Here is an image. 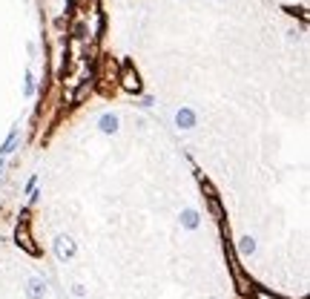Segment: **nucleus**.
I'll use <instances>...</instances> for the list:
<instances>
[{
    "mask_svg": "<svg viewBox=\"0 0 310 299\" xmlns=\"http://www.w3.org/2000/svg\"><path fill=\"white\" fill-rule=\"evenodd\" d=\"M195 121H198V118H195V112L190 110V107H181V110L175 112V124H178V130H193Z\"/></svg>",
    "mask_w": 310,
    "mask_h": 299,
    "instance_id": "obj_4",
    "label": "nucleus"
},
{
    "mask_svg": "<svg viewBox=\"0 0 310 299\" xmlns=\"http://www.w3.org/2000/svg\"><path fill=\"white\" fill-rule=\"evenodd\" d=\"M0 173H3V161H0Z\"/></svg>",
    "mask_w": 310,
    "mask_h": 299,
    "instance_id": "obj_13",
    "label": "nucleus"
},
{
    "mask_svg": "<svg viewBox=\"0 0 310 299\" xmlns=\"http://www.w3.org/2000/svg\"><path fill=\"white\" fill-rule=\"evenodd\" d=\"M72 293H75V296H78V299H84V296H87V285H72Z\"/></svg>",
    "mask_w": 310,
    "mask_h": 299,
    "instance_id": "obj_10",
    "label": "nucleus"
},
{
    "mask_svg": "<svg viewBox=\"0 0 310 299\" xmlns=\"http://www.w3.org/2000/svg\"><path fill=\"white\" fill-rule=\"evenodd\" d=\"M75 250H78V245H75L72 236H58L55 239V256H58L60 262H69L75 256Z\"/></svg>",
    "mask_w": 310,
    "mask_h": 299,
    "instance_id": "obj_1",
    "label": "nucleus"
},
{
    "mask_svg": "<svg viewBox=\"0 0 310 299\" xmlns=\"http://www.w3.org/2000/svg\"><path fill=\"white\" fill-rule=\"evenodd\" d=\"M178 225L187 227V230H198V225H201V216H198V210H195V207H184V210L178 213Z\"/></svg>",
    "mask_w": 310,
    "mask_h": 299,
    "instance_id": "obj_2",
    "label": "nucleus"
},
{
    "mask_svg": "<svg viewBox=\"0 0 310 299\" xmlns=\"http://www.w3.org/2000/svg\"><path fill=\"white\" fill-rule=\"evenodd\" d=\"M26 296L29 299H44L46 296V282L40 276H29L26 279Z\"/></svg>",
    "mask_w": 310,
    "mask_h": 299,
    "instance_id": "obj_3",
    "label": "nucleus"
},
{
    "mask_svg": "<svg viewBox=\"0 0 310 299\" xmlns=\"http://www.w3.org/2000/svg\"><path fill=\"white\" fill-rule=\"evenodd\" d=\"M23 92H26V95L35 92V78H32V75H26V87H23Z\"/></svg>",
    "mask_w": 310,
    "mask_h": 299,
    "instance_id": "obj_11",
    "label": "nucleus"
},
{
    "mask_svg": "<svg viewBox=\"0 0 310 299\" xmlns=\"http://www.w3.org/2000/svg\"><path fill=\"white\" fill-rule=\"evenodd\" d=\"M256 299H279V296H270V293H264V291H256Z\"/></svg>",
    "mask_w": 310,
    "mask_h": 299,
    "instance_id": "obj_12",
    "label": "nucleus"
},
{
    "mask_svg": "<svg viewBox=\"0 0 310 299\" xmlns=\"http://www.w3.org/2000/svg\"><path fill=\"white\" fill-rule=\"evenodd\" d=\"M98 127H101V132H104V135H115V132H118V115H112V112L101 115Z\"/></svg>",
    "mask_w": 310,
    "mask_h": 299,
    "instance_id": "obj_6",
    "label": "nucleus"
},
{
    "mask_svg": "<svg viewBox=\"0 0 310 299\" xmlns=\"http://www.w3.org/2000/svg\"><path fill=\"white\" fill-rule=\"evenodd\" d=\"M17 245H23L29 253H37V248L32 245V236H29V230H26V227H17Z\"/></svg>",
    "mask_w": 310,
    "mask_h": 299,
    "instance_id": "obj_8",
    "label": "nucleus"
},
{
    "mask_svg": "<svg viewBox=\"0 0 310 299\" xmlns=\"http://www.w3.org/2000/svg\"><path fill=\"white\" fill-rule=\"evenodd\" d=\"M236 248H238V253H241V256H253L259 245H256V236H250V233H247V236H241V239H238V245H236Z\"/></svg>",
    "mask_w": 310,
    "mask_h": 299,
    "instance_id": "obj_7",
    "label": "nucleus"
},
{
    "mask_svg": "<svg viewBox=\"0 0 310 299\" xmlns=\"http://www.w3.org/2000/svg\"><path fill=\"white\" fill-rule=\"evenodd\" d=\"M15 147H17V130L6 138V144H3V150H0V153H3V155H9V153H15Z\"/></svg>",
    "mask_w": 310,
    "mask_h": 299,
    "instance_id": "obj_9",
    "label": "nucleus"
},
{
    "mask_svg": "<svg viewBox=\"0 0 310 299\" xmlns=\"http://www.w3.org/2000/svg\"><path fill=\"white\" fill-rule=\"evenodd\" d=\"M121 81H123V87L130 89V92H138V89H141V78H138V72L132 69V64H123Z\"/></svg>",
    "mask_w": 310,
    "mask_h": 299,
    "instance_id": "obj_5",
    "label": "nucleus"
}]
</instances>
